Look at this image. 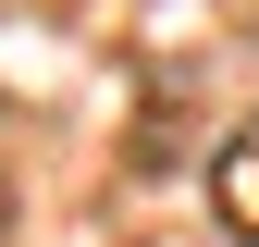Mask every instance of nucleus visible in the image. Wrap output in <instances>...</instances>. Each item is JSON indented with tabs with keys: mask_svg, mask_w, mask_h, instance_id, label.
Here are the masks:
<instances>
[{
	"mask_svg": "<svg viewBox=\"0 0 259 247\" xmlns=\"http://www.w3.org/2000/svg\"><path fill=\"white\" fill-rule=\"evenodd\" d=\"M222 223L259 235V136H247V148H222Z\"/></svg>",
	"mask_w": 259,
	"mask_h": 247,
	"instance_id": "obj_1",
	"label": "nucleus"
}]
</instances>
